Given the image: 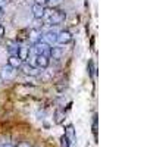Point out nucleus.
I'll return each mask as SVG.
<instances>
[{"label":"nucleus","instance_id":"obj_1","mask_svg":"<svg viewBox=\"0 0 147 147\" xmlns=\"http://www.w3.org/2000/svg\"><path fill=\"white\" fill-rule=\"evenodd\" d=\"M65 18H66L65 12L57 10L55 7L47 9L44 12V16H43V19H44V22L47 24V25H60V24L65 21Z\"/></svg>","mask_w":147,"mask_h":147},{"label":"nucleus","instance_id":"obj_2","mask_svg":"<svg viewBox=\"0 0 147 147\" xmlns=\"http://www.w3.org/2000/svg\"><path fill=\"white\" fill-rule=\"evenodd\" d=\"M50 46H49L47 43L44 41H38V43H35L34 47L30 50V53L35 55V56H47V57H50Z\"/></svg>","mask_w":147,"mask_h":147},{"label":"nucleus","instance_id":"obj_3","mask_svg":"<svg viewBox=\"0 0 147 147\" xmlns=\"http://www.w3.org/2000/svg\"><path fill=\"white\" fill-rule=\"evenodd\" d=\"M0 77H2L3 81H12V80H15L16 69H13V68H10L9 65H6V66H3L2 69H0Z\"/></svg>","mask_w":147,"mask_h":147},{"label":"nucleus","instance_id":"obj_4","mask_svg":"<svg viewBox=\"0 0 147 147\" xmlns=\"http://www.w3.org/2000/svg\"><path fill=\"white\" fill-rule=\"evenodd\" d=\"M19 69H21L22 74H25V75H30V77H37V75L40 74L38 68H32V66H30L27 62H22V65L19 66Z\"/></svg>","mask_w":147,"mask_h":147},{"label":"nucleus","instance_id":"obj_5","mask_svg":"<svg viewBox=\"0 0 147 147\" xmlns=\"http://www.w3.org/2000/svg\"><path fill=\"white\" fill-rule=\"evenodd\" d=\"M71 40H72V34H71L69 31L63 30V31H59V32H57V40H56V43H59V44H68Z\"/></svg>","mask_w":147,"mask_h":147},{"label":"nucleus","instance_id":"obj_6","mask_svg":"<svg viewBox=\"0 0 147 147\" xmlns=\"http://www.w3.org/2000/svg\"><path fill=\"white\" fill-rule=\"evenodd\" d=\"M57 32L59 31H56V30H49L47 32H44V43H47L49 46L50 44H55L56 43V40H57Z\"/></svg>","mask_w":147,"mask_h":147},{"label":"nucleus","instance_id":"obj_7","mask_svg":"<svg viewBox=\"0 0 147 147\" xmlns=\"http://www.w3.org/2000/svg\"><path fill=\"white\" fill-rule=\"evenodd\" d=\"M44 12H46L44 6H40V5H34L32 6V15H34L35 19H43Z\"/></svg>","mask_w":147,"mask_h":147},{"label":"nucleus","instance_id":"obj_8","mask_svg":"<svg viewBox=\"0 0 147 147\" xmlns=\"http://www.w3.org/2000/svg\"><path fill=\"white\" fill-rule=\"evenodd\" d=\"M16 56L21 59V62H27V59H28V56H30V47L21 46V47H19V52H18Z\"/></svg>","mask_w":147,"mask_h":147},{"label":"nucleus","instance_id":"obj_9","mask_svg":"<svg viewBox=\"0 0 147 147\" xmlns=\"http://www.w3.org/2000/svg\"><path fill=\"white\" fill-rule=\"evenodd\" d=\"M49 63H50V57H47V56H37L35 57V65L38 68H47Z\"/></svg>","mask_w":147,"mask_h":147},{"label":"nucleus","instance_id":"obj_10","mask_svg":"<svg viewBox=\"0 0 147 147\" xmlns=\"http://www.w3.org/2000/svg\"><path fill=\"white\" fill-rule=\"evenodd\" d=\"M19 43L18 41H9L7 43V52L10 53V56H16L19 52Z\"/></svg>","mask_w":147,"mask_h":147},{"label":"nucleus","instance_id":"obj_11","mask_svg":"<svg viewBox=\"0 0 147 147\" xmlns=\"http://www.w3.org/2000/svg\"><path fill=\"white\" fill-rule=\"evenodd\" d=\"M30 40L35 44V43H38V41H41V37H43V34H41V31H38V30H30Z\"/></svg>","mask_w":147,"mask_h":147},{"label":"nucleus","instance_id":"obj_12","mask_svg":"<svg viewBox=\"0 0 147 147\" xmlns=\"http://www.w3.org/2000/svg\"><path fill=\"white\" fill-rule=\"evenodd\" d=\"M7 65H9L10 68H13V69H18V68L22 65V62H21V59H19L18 56H9Z\"/></svg>","mask_w":147,"mask_h":147},{"label":"nucleus","instance_id":"obj_13","mask_svg":"<svg viewBox=\"0 0 147 147\" xmlns=\"http://www.w3.org/2000/svg\"><path fill=\"white\" fill-rule=\"evenodd\" d=\"M65 136L68 137V140H69L71 143L75 141V131H74V127H72V125H68V128H66V134H65Z\"/></svg>","mask_w":147,"mask_h":147},{"label":"nucleus","instance_id":"obj_14","mask_svg":"<svg viewBox=\"0 0 147 147\" xmlns=\"http://www.w3.org/2000/svg\"><path fill=\"white\" fill-rule=\"evenodd\" d=\"M50 56H53V59H59L62 56V50L59 47H53V49H50Z\"/></svg>","mask_w":147,"mask_h":147},{"label":"nucleus","instance_id":"obj_15","mask_svg":"<svg viewBox=\"0 0 147 147\" xmlns=\"http://www.w3.org/2000/svg\"><path fill=\"white\" fill-rule=\"evenodd\" d=\"M87 69H88V74H90V75L94 77V71H96V68H94V62H93V60H90V62H88Z\"/></svg>","mask_w":147,"mask_h":147},{"label":"nucleus","instance_id":"obj_16","mask_svg":"<svg viewBox=\"0 0 147 147\" xmlns=\"http://www.w3.org/2000/svg\"><path fill=\"white\" fill-rule=\"evenodd\" d=\"M60 144H62V147H71V141L68 140L66 136H63L62 138H60Z\"/></svg>","mask_w":147,"mask_h":147},{"label":"nucleus","instance_id":"obj_17","mask_svg":"<svg viewBox=\"0 0 147 147\" xmlns=\"http://www.w3.org/2000/svg\"><path fill=\"white\" fill-rule=\"evenodd\" d=\"M93 132H94V137H97V118L94 116V121H93Z\"/></svg>","mask_w":147,"mask_h":147},{"label":"nucleus","instance_id":"obj_18","mask_svg":"<svg viewBox=\"0 0 147 147\" xmlns=\"http://www.w3.org/2000/svg\"><path fill=\"white\" fill-rule=\"evenodd\" d=\"M62 116H63L62 112H57V113H56V124H60V122H62V119H63Z\"/></svg>","mask_w":147,"mask_h":147},{"label":"nucleus","instance_id":"obj_19","mask_svg":"<svg viewBox=\"0 0 147 147\" xmlns=\"http://www.w3.org/2000/svg\"><path fill=\"white\" fill-rule=\"evenodd\" d=\"M62 0H47V5H52V6H56V5H59Z\"/></svg>","mask_w":147,"mask_h":147},{"label":"nucleus","instance_id":"obj_20","mask_svg":"<svg viewBox=\"0 0 147 147\" xmlns=\"http://www.w3.org/2000/svg\"><path fill=\"white\" fill-rule=\"evenodd\" d=\"M16 147H31V144H30V143H27V141H22V143H19Z\"/></svg>","mask_w":147,"mask_h":147},{"label":"nucleus","instance_id":"obj_21","mask_svg":"<svg viewBox=\"0 0 147 147\" xmlns=\"http://www.w3.org/2000/svg\"><path fill=\"white\" fill-rule=\"evenodd\" d=\"M35 5H40V6H44V5H47V0H35Z\"/></svg>","mask_w":147,"mask_h":147},{"label":"nucleus","instance_id":"obj_22","mask_svg":"<svg viewBox=\"0 0 147 147\" xmlns=\"http://www.w3.org/2000/svg\"><path fill=\"white\" fill-rule=\"evenodd\" d=\"M3 35H5V27L0 25V37H3Z\"/></svg>","mask_w":147,"mask_h":147},{"label":"nucleus","instance_id":"obj_23","mask_svg":"<svg viewBox=\"0 0 147 147\" xmlns=\"http://www.w3.org/2000/svg\"><path fill=\"white\" fill-rule=\"evenodd\" d=\"M7 3H9V0H0V7L5 6V5H7Z\"/></svg>","mask_w":147,"mask_h":147},{"label":"nucleus","instance_id":"obj_24","mask_svg":"<svg viewBox=\"0 0 147 147\" xmlns=\"http://www.w3.org/2000/svg\"><path fill=\"white\" fill-rule=\"evenodd\" d=\"M0 147H12V144H9V143H7V144L3 143V144H0Z\"/></svg>","mask_w":147,"mask_h":147},{"label":"nucleus","instance_id":"obj_25","mask_svg":"<svg viewBox=\"0 0 147 147\" xmlns=\"http://www.w3.org/2000/svg\"><path fill=\"white\" fill-rule=\"evenodd\" d=\"M2 15H3V9L0 7V18H2Z\"/></svg>","mask_w":147,"mask_h":147}]
</instances>
